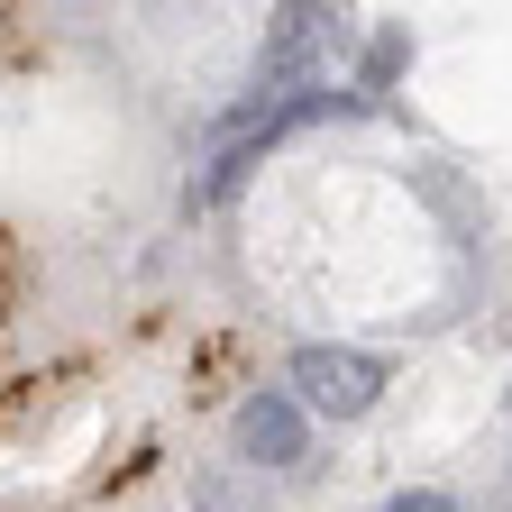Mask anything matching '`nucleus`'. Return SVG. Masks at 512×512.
I'll list each match as a JSON object with an SVG mask.
<instances>
[{
    "label": "nucleus",
    "instance_id": "f257e3e1",
    "mask_svg": "<svg viewBox=\"0 0 512 512\" xmlns=\"http://www.w3.org/2000/svg\"><path fill=\"white\" fill-rule=\"evenodd\" d=\"M284 394H293L302 412H330V421H366V412L384 403V357L311 339V348H293V384H284Z\"/></svg>",
    "mask_w": 512,
    "mask_h": 512
},
{
    "label": "nucleus",
    "instance_id": "f03ea898",
    "mask_svg": "<svg viewBox=\"0 0 512 512\" xmlns=\"http://www.w3.org/2000/svg\"><path fill=\"white\" fill-rule=\"evenodd\" d=\"M229 439H238V458H247V467H302V458H311V412L284 394V384H266V394H247V403H238Z\"/></svg>",
    "mask_w": 512,
    "mask_h": 512
},
{
    "label": "nucleus",
    "instance_id": "7ed1b4c3",
    "mask_svg": "<svg viewBox=\"0 0 512 512\" xmlns=\"http://www.w3.org/2000/svg\"><path fill=\"white\" fill-rule=\"evenodd\" d=\"M192 512H266V503H256L238 476H202V485H192Z\"/></svg>",
    "mask_w": 512,
    "mask_h": 512
},
{
    "label": "nucleus",
    "instance_id": "20e7f679",
    "mask_svg": "<svg viewBox=\"0 0 512 512\" xmlns=\"http://www.w3.org/2000/svg\"><path fill=\"white\" fill-rule=\"evenodd\" d=\"M384 512H458V503H448V494H430V485H421V494H394V503H384Z\"/></svg>",
    "mask_w": 512,
    "mask_h": 512
},
{
    "label": "nucleus",
    "instance_id": "39448f33",
    "mask_svg": "<svg viewBox=\"0 0 512 512\" xmlns=\"http://www.w3.org/2000/svg\"><path fill=\"white\" fill-rule=\"evenodd\" d=\"M503 403H512V394H503Z\"/></svg>",
    "mask_w": 512,
    "mask_h": 512
}]
</instances>
